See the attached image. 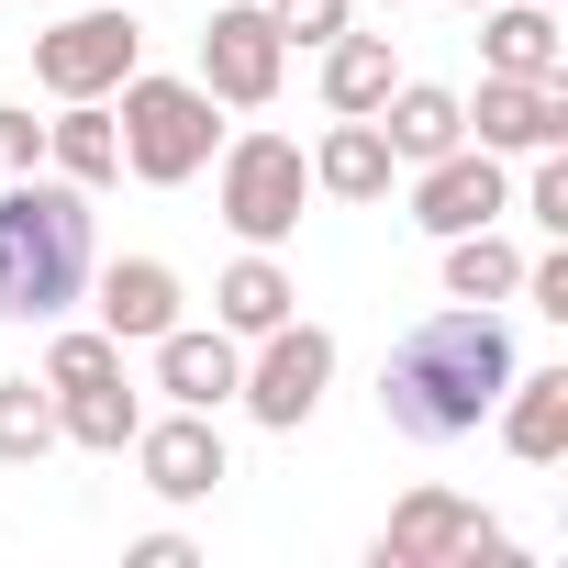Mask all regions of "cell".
<instances>
[{"mask_svg":"<svg viewBox=\"0 0 568 568\" xmlns=\"http://www.w3.org/2000/svg\"><path fill=\"white\" fill-rule=\"evenodd\" d=\"M324 390H335V335L324 324H267L256 346H245V379H234V402L267 424V435H302L313 413H324Z\"/></svg>","mask_w":568,"mask_h":568,"instance_id":"7","label":"cell"},{"mask_svg":"<svg viewBox=\"0 0 568 568\" xmlns=\"http://www.w3.org/2000/svg\"><path fill=\"white\" fill-rule=\"evenodd\" d=\"M468 145H490V156H535V145H568V79H490V68H479V101H468Z\"/></svg>","mask_w":568,"mask_h":568,"instance_id":"11","label":"cell"},{"mask_svg":"<svg viewBox=\"0 0 568 568\" xmlns=\"http://www.w3.org/2000/svg\"><path fill=\"white\" fill-rule=\"evenodd\" d=\"M179 302H190V291H179L168 256H112V267H101V335H112V346H156V335L179 324Z\"/></svg>","mask_w":568,"mask_h":568,"instance_id":"13","label":"cell"},{"mask_svg":"<svg viewBox=\"0 0 568 568\" xmlns=\"http://www.w3.org/2000/svg\"><path fill=\"white\" fill-rule=\"evenodd\" d=\"M23 168H45V123L23 101H0V179H23Z\"/></svg>","mask_w":568,"mask_h":568,"instance_id":"28","label":"cell"},{"mask_svg":"<svg viewBox=\"0 0 568 568\" xmlns=\"http://www.w3.org/2000/svg\"><path fill=\"white\" fill-rule=\"evenodd\" d=\"M368 123L390 134V156H402V168H424V156L468 145V101H457V90H435V79H390V101H379Z\"/></svg>","mask_w":568,"mask_h":568,"instance_id":"16","label":"cell"},{"mask_svg":"<svg viewBox=\"0 0 568 568\" xmlns=\"http://www.w3.org/2000/svg\"><path fill=\"white\" fill-rule=\"evenodd\" d=\"M490 413H501V446L524 468H557L568 457V368H513V390Z\"/></svg>","mask_w":568,"mask_h":568,"instance_id":"18","label":"cell"},{"mask_svg":"<svg viewBox=\"0 0 568 568\" xmlns=\"http://www.w3.org/2000/svg\"><path fill=\"white\" fill-rule=\"evenodd\" d=\"M134 68H145V23L123 12V0L68 12V23L34 34V90H45V101H112Z\"/></svg>","mask_w":568,"mask_h":568,"instance_id":"6","label":"cell"},{"mask_svg":"<svg viewBox=\"0 0 568 568\" xmlns=\"http://www.w3.org/2000/svg\"><path fill=\"white\" fill-rule=\"evenodd\" d=\"M291 313H302V278L278 267V245H245V256L212 278V324H223V335H245V346H256L267 324H291Z\"/></svg>","mask_w":568,"mask_h":568,"instance_id":"15","label":"cell"},{"mask_svg":"<svg viewBox=\"0 0 568 568\" xmlns=\"http://www.w3.org/2000/svg\"><path fill=\"white\" fill-rule=\"evenodd\" d=\"M513 291H524V245L501 223L446 234V302H513Z\"/></svg>","mask_w":568,"mask_h":568,"instance_id":"21","label":"cell"},{"mask_svg":"<svg viewBox=\"0 0 568 568\" xmlns=\"http://www.w3.org/2000/svg\"><path fill=\"white\" fill-rule=\"evenodd\" d=\"M524 313H546V324H568V245H546V256H524V291H513Z\"/></svg>","mask_w":568,"mask_h":568,"instance_id":"27","label":"cell"},{"mask_svg":"<svg viewBox=\"0 0 568 568\" xmlns=\"http://www.w3.org/2000/svg\"><path fill=\"white\" fill-rule=\"evenodd\" d=\"M57 457V390L23 368V379H0V468H34Z\"/></svg>","mask_w":568,"mask_h":568,"instance_id":"23","label":"cell"},{"mask_svg":"<svg viewBox=\"0 0 568 568\" xmlns=\"http://www.w3.org/2000/svg\"><path fill=\"white\" fill-rule=\"evenodd\" d=\"M90 291V190L57 168L0 179V324H68Z\"/></svg>","mask_w":568,"mask_h":568,"instance_id":"2","label":"cell"},{"mask_svg":"<svg viewBox=\"0 0 568 568\" xmlns=\"http://www.w3.org/2000/svg\"><path fill=\"white\" fill-rule=\"evenodd\" d=\"M346 12H357V0H267L278 45H335V34H346Z\"/></svg>","mask_w":568,"mask_h":568,"instance_id":"26","label":"cell"},{"mask_svg":"<svg viewBox=\"0 0 568 568\" xmlns=\"http://www.w3.org/2000/svg\"><path fill=\"white\" fill-rule=\"evenodd\" d=\"M368 557H379V568H479V557L513 568V535H501L468 490H435V479H424V490L390 501V524H379Z\"/></svg>","mask_w":568,"mask_h":568,"instance_id":"5","label":"cell"},{"mask_svg":"<svg viewBox=\"0 0 568 568\" xmlns=\"http://www.w3.org/2000/svg\"><path fill=\"white\" fill-rule=\"evenodd\" d=\"M390 79H402L390 34H335V45H324V112H379Z\"/></svg>","mask_w":568,"mask_h":568,"instance_id":"22","label":"cell"},{"mask_svg":"<svg viewBox=\"0 0 568 568\" xmlns=\"http://www.w3.org/2000/svg\"><path fill=\"white\" fill-rule=\"evenodd\" d=\"M190 557H201V546H190L179 524H156V535H134V546H123V568H190Z\"/></svg>","mask_w":568,"mask_h":568,"instance_id":"29","label":"cell"},{"mask_svg":"<svg viewBox=\"0 0 568 568\" xmlns=\"http://www.w3.org/2000/svg\"><path fill=\"white\" fill-rule=\"evenodd\" d=\"M45 168L79 179V190H112V179H123V123H112V101H57V123H45Z\"/></svg>","mask_w":568,"mask_h":568,"instance_id":"19","label":"cell"},{"mask_svg":"<svg viewBox=\"0 0 568 568\" xmlns=\"http://www.w3.org/2000/svg\"><path fill=\"white\" fill-rule=\"evenodd\" d=\"M123 457L145 468V490H156V501H212V490L234 479V446H223V424H212V413H179V402H168V413H145Z\"/></svg>","mask_w":568,"mask_h":568,"instance_id":"9","label":"cell"},{"mask_svg":"<svg viewBox=\"0 0 568 568\" xmlns=\"http://www.w3.org/2000/svg\"><path fill=\"white\" fill-rule=\"evenodd\" d=\"M145 424V390L134 379H90V390H57V446H90V457H123Z\"/></svg>","mask_w":568,"mask_h":568,"instance_id":"20","label":"cell"},{"mask_svg":"<svg viewBox=\"0 0 568 568\" xmlns=\"http://www.w3.org/2000/svg\"><path fill=\"white\" fill-rule=\"evenodd\" d=\"M457 12H479V0H457Z\"/></svg>","mask_w":568,"mask_h":568,"instance_id":"31","label":"cell"},{"mask_svg":"<svg viewBox=\"0 0 568 568\" xmlns=\"http://www.w3.org/2000/svg\"><path fill=\"white\" fill-rule=\"evenodd\" d=\"M313 201V156L291 134H223L212 145V212L234 223V245H291Z\"/></svg>","mask_w":568,"mask_h":568,"instance_id":"4","label":"cell"},{"mask_svg":"<svg viewBox=\"0 0 568 568\" xmlns=\"http://www.w3.org/2000/svg\"><path fill=\"white\" fill-rule=\"evenodd\" d=\"M479 68L490 79H568V34L546 0H479Z\"/></svg>","mask_w":568,"mask_h":568,"instance_id":"14","label":"cell"},{"mask_svg":"<svg viewBox=\"0 0 568 568\" xmlns=\"http://www.w3.org/2000/svg\"><path fill=\"white\" fill-rule=\"evenodd\" d=\"M390 179H402L390 134H379L368 112H335V134L313 145V190H324V201H390Z\"/></svg>","mask_w":568,"mask_h":568,"instance_id":"17","label":"cell"},{"mask_svg":"<svg viewBox=\"0 0 568 568\" xmlns=\"http://www.w3.org/2000/svg\"><path fill=\"white\" fill-rule=\"evenodd\" d=\"M513 212V168L490 156V145H446V156H424L413 168V223L446 245V234H468V223H501Z\"/></svg>","mask_w":568,"mask_h":568,"instance_id":"10","label":"cell"},{"mask_svg":"<svg viewBox=\"0 0 568 568\" xmlns=\"http://www.w3.org/2000/svg\"><path fill=\"white\" fill-rule=\"evenodd\" d=\"M379 12H402V0H379Z\"/></svg>","mask_w":568,"mask_h":568,"instance_id":"30","label":"cell"},{"mask_svg":"<svg viewBox=\"0 0 568 568\" xmlns=\"http://www.w3.org/2000/svg\"><path fill=\"white\" fill-rule=\"evenodd\" d=\"M223 112H267L278 101V79H291V45H278V23H267V0H223V12L201 23V68H190Z\"/></svg>","mask_w":568,"mask_h":568,"instance_id":"8","label":"cell"},{"mask_svg":"<svg viewBox=\"0 0 568 568\" xmlns=\"http://www.w3.org/2000/svg\"><path fill=\"white\" fill-rule=\"evenodd\" d=\"M90 379H123V346H112L101 324H68V335L45 346V390H90Z\"/></svg>","mask_w":568,"mask_h":568,"instance_id":"24","label":"cell"},{"mask_svg":"<svg viewBox=\"0 0 568 568\" xmlns=\"http://www.w3.org/2000/svg\"><path fill=\"white\" fill-rule=\"evenodd\" d=\"M513 368H524L513 357V324L490 302H446V313H424L379 357V424L402 446H457V435L490 424V402L513 390Z\"/></svg>","mask_w":568,"mask_h":568,"instance_id":"1","label":"cell"},{"mask_svg":"<svg viewBox=\"0 0 568 568\" xmlns=\"http://www.w3.org/2000/svg\"><path fill=\"white\" fill-rule=\"evenodd\" d=\"M112 123H123V179H145V190H190L223 145V101L201 79H145L134 68L112 90Z\"/></svg>","mask_w":568,"mask_h":568,"instance_id":"3","label":"cell"},{"mask_svg":"<svg viewBox=\"0 0 568 568\" xmlns=\"http://www.w3.org/2000/svg\"><path fill=\"white\" fill-rule=\"evenodd\" d=\"M145 357H156V390L179 413H223L234 379H245V335H223V324H168Z\"/></svg>","mask_w":568,"mask_h":568,"instance_id":"12","label":"cell"},{"mask_svg":"<svg viewBox=\"0 0 568 568\" xmlns=\"http://www.w3.org/2000/svg\"><path fill=\"white\" fill-rule=\"evenodd\" d=\"M513 212H524L535 234H568V145H535V168H524Z\"/></svg>","mask_w":568,"mask_h":568,"instance_id":"25","label":"cell"}]
</instances>
